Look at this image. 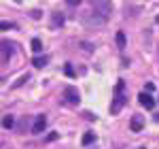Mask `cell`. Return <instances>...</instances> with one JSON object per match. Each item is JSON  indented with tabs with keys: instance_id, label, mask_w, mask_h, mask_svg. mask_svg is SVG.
I'll return each mask as SVG.
<instances>
[{
	"instance_id": "obj_1",
	"label": "cell",
	"mask_w": 159,
	"mask_h": 149,
	"mask_svg": "<svg viewBox=\"0 0 159 149\" xmlns=\"http://www.w3.org/2000/svg\"><path fill=\"white\" fill-rule=\"evenodd\" d=\"M125 81H117V85H115V94H112V102H110V113L112 115H117V113L123 109V104H125Z\"/></svg>"
},
{
	"instance_id": "obj_2",
	"label": "cell",
	"mask_w": 159,
	"mask_h": 149,
	"mask_svg": "<svg viewBox=\"0 0 159 149\" xmlns=\"http://www.w3.org/2000/svg\"><path fill=\"white\" fill-rule=\"evenodd\" d=\"M91 4H93V13H98V17H102V19H106L112 11L110 0H91Z\"/></svg>"
},
{
	"instance_id": "obj_3",
	"label": "cell",
	"mask_w": 159,
	"mask_h": 149,
	"mask_svg": "<svg viewBox=\"0 0 159 149\" xmlns=\"http://www.w3.org/2000/svg\"><path fill=\"white\" fill-rule=\"evenodd\" d=\"M64 98H66L68 104H79V102H81V96H79L76 87H72V85H68L64 89Z\"/></svg>"
},
{
	"instance_id": "obj_4",
	"label": "cell",
	"mask_w": 159,
	"mask_h": 149,
	"mask_svg": "<svg viewBox=\"0 0 159 149\" xmlns=\"http://www.w3.org/2000/svg\"><path fill=\"white\" fill-rule=\"evenodd\" d=\"M45 128H47V117H45V115H36L34 126H32V132H34V134H43Z\"/></svg>"
},
{
	"instance_id": "obj_5",
	"label": "cell",
	"mask_w": 159,
	"mask_h": 149,
	"mask_svg": "<svg viewBox=\"0 0 159 149\" xmlns=\"http://www.w3.org/2000/svg\"><path fill=\"white\" fill-rule=\"evenodd\" d=\"M129 128H132V132H140L144 128V117L142 115H134L132 122H129Z\"/></svg>"
},
{
	"instance_id": "obj_6",
	"label": "cell",
	"mask_w": 159,
	"mask_h": 149,
	"mask_svg": "<svg viewBox=\"0 0 159 149\" xmlns=\"http://www.w3.org/2000/svg\"><path fill=\"white\" fill-rule=\"evenodd\" d=\"M138 98H140V104H142L144 109H148V111L155 107V100H153V96H151V94H144V92H142Z\"/></svg>"
},
{
	"instance_id": "obj_7",
	"label": "cell",
	"mask_w": 159,
	"mask_h": 149,
	"mask_svg": "<svg viewBox=\"0 0 159 149\" xmlns=\"http://www.w3.org/2000/svg\"><path fill=\"white\" fill-rule=\"evenodd\" d=\"M11 43H7V41H2V62H7L9 60V55H11Z\"/></svg>"
},
{
	"instance_id": "obj_8",
	"label": "cell",
	"mask_w": 159,
	"mask_h": 149,
	"mask_svg": "<svg viewBox=\"0 0 159 149\" xmlns=\"http://www.w3.org/2000/svg\"><path fill=\"white\" fill-rule=\"evenodd\" d=\"M47 62H49V58H47V55H43V58H34V60H32V64H34L36 68H43Z\"/></svg>"
},
{
	"instance_id": "obj_9",
	"label": "cell",
	"mask_w": 159,
	"mask_h": 149,
	"mask_svg": "<svg viewBox=\"0 0 159 149\" xmlns=\"http://www.w3.org/2000/svg\"><path fill=\"white\" fill-rule=\"evenodd\" d=\"M13 124H15V119H13V115H4V119H2V126L7 128V130H11Z\"/></svg>"
},
{
	"instance_id": "obj_10",
	"label": "cell",
	"mask_w": 159,
	"mask_h": 149,
	"mask_svg": "<svg viewBox=\"0 0 159 149\" xmlns=\"http://www.w3.org/2000/svg\"><path fill=\"white\" fill-rule=\"evenodd\" d=\"M32 51H34V53H40V51H43V43H40V38H32Z\"/></svg>"
},
{
	"instance_id": "obj_11",
	"label": "cell",
	"mask_w": 159,
	"mask_h": 149,
	"mask_svg": "<svg viewBox=\"0 0 159 149\" xmlns=\"http://www.w3.org/2000/svg\"><path fill=\"white\" fill-rule=\"evenodd\" d=\"M64 24V15L61 13H53V26H61Z\"/></svg>"
},
{
	"instance_id": "obj_12",
	"label": "cell",
	"mask_w": 159,
	"mask_h": 149,
	"mask_svg": "<svg viewBox=\"0 0 159 149\" xmlns=\"http://www.w3.org/2000/svg\"><path fill=\"white\" fill-rule=\"evenodd\" d=\"M117 45H119V47H125V34H123V32H117Z\"/></svg>"
},
{
	"instance_id": "obj_13",
	"label": "cell",
	"mask_w": 159,
	"mask_h": 149,
	"mask_svg": "<svg viewBox=\"0 0 159 149\" xmlns=\"http://www.w3.org/2000/svg\"><path fill=\"white\" fill-rule=\"evenodd\" d=\"M64 74H66V77H74V68H72V64H66V66H64Z\"/></svg>"
},
{
	"instance_id": "obj_14",
	"label": "cell",
	"mask_w": 159,
	"mask_h": 149,
	"mask_svg": "<svg viewBox=\"0 0 159 149\" xmlns=\"http://www.w3.org/2000/svg\"><path fill=\"white\" fill-rule=\"evenodd\" d=\"M91 141H93V132H85L83 134V145H89Z\"/></svg>"
},
{
	"instance_id": "obj_15",
	"label": "cell",
	"mask_w": 159,
	"mask_h": 149,
	"mask_svg": "<svg viewBox=\"0 0 159 149\" xmlns=\"http://www.w3.org/2000/svg\"><path fill=\"white\" fill-rule=\"evenodd\" d=\"M28 79H30L28 74H24V77H19V81H17V83H15V85H13V87H19V85H24V83H25V81H28Z\"/></svg>"
},
{
	"instance_id": "obj_16",
	"label": "cell",
	"mask_w": 159,
	"mask_h": 149,
	"mask_svg": "<svg viewBox=\"0 0 159 149\" xmlns=\"http://www.w3.org/2000/svg\"><path fill=\"white\" fill-rule=\"evenodd\" d=\"M55 138H57V132H51V134H47V141H49V143H51V141H55Z\"/></svg>"
},
{
	"instance_id": "obj_17",
	"label": "cell",
	"mask_w": 159,
	"mask_h": 149,
	"mask_svg": "<svg viewBox=\"0 0 159 149\" xmlns=\"http://www.w3.org/2000/svg\"><path fill=\"white\" fill-rule=\"evenodd\" d=\"M66 2H68L70 7H79V4H81V0H66Z\"/></svg>"
},
{
	"instance_id": "obj_18",
	"label": "cell",
	"mask_w": 159,
	"mask_h": 149,
	"mask_svg": "<svg viewBox=\"0 0 159 149\" xmlns=\"http://www.w3.org/2000/svg\"><path fill=\"white\" fill-rule=\"evenodd\" d=\"M153 89H155V85H153V83H147V94H148V92H153Z\"/></svg>"
},
{
	"instance_id": "obj_19",
	"label": "cell",
	"mask_w": 159,
	"mask_h": 149,
	"mask_svg": "<svg viewBox=\"0 0 159 149\" xmlns=\"http://www.w3.org/2000/svg\"><path fill=\"white\" fill-rule=\"evenodd\" d=\"M155 22H157V24H159V15H157V17H155Z\"/></svg>"
},
{
	"instance_id": "obj_20",
	"label": "cell",
	"mask_w": 159,
	"mask_h": 149,
	"mask_svg": "<svg viewBox=\"0 0 159 149\" xmlns=\"http://www.w3.org/2000/svg\"><path fill=\"white\" fill-rule=\"evenodd\" d=\"M15 2H21V0H15Z\"/></svg>"
}]
</instances>
